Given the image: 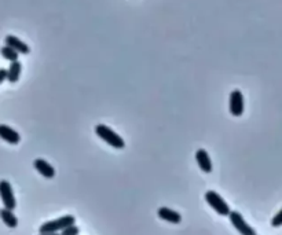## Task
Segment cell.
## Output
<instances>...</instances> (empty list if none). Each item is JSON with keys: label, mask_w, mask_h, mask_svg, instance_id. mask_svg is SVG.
<instances>
[{"label": "cell", "mask_w": 282, "mask_h": 235, "mask_svg": "<svg viewBox=\"0 0 282 235\" xmlns=\"http://www.w3.org/2000/svg\"><path fill=\"white\" fill-rule=\"evenodd\" d=\"M95 134L99 136L100 139L106 142L108 144H110L112 147H115V149H124L125 147V142L124 139L120 136L119 134H116L115 131L109 128L108 125L105 124H98L95 127Z\"/></svg>", "instance_id": "obj_1"}, {"label": "cell", "mask_w": 282, "mask_h": 235, "mask_svg": "<svg viewBox=\"0 0 282 235\" xmlns=\"http://www.w3.org/2000/svg\"><path fill=\"white\" fill-rule=\"evenodd\" d=\"M205 201L220 216H229L230 212H231L229 204L214 190H209V191L205 192Z\"/></svg>", "instance_id": "obj_2"}, {"label": "cell", "mask_w": 282, "mask_h": 235, "mask_svg": "<svg viewBox=\"0 0 282 235\" xmlns=\"http://www.w3.org/2000/svg\"><path fill=\"white\" fill-rule=\"evenodd\" d=\"M76 223V219L72 215H66V216L59 217V219H55V220H50L43 223L40 228H39V232L40 234H44V232H58V231H62L65 227L72 226Z\"/></svg>", "instance_id": "obj_3"}, {"label": "cell", "mask_w": 282, "mask_h": 235, "mask_svg": "<svg viewBox=\"0 0 282 235\" xmlns=\"http://www.w3.org/2000/svg\"><path fill=\"white\" fill-rule=\"evenodd\" d=\"M229 219L230 221H231L233 227H234L235 230L238 231L241 235H256V231L254 230V227L249 226L239 212L231 211L229 215Z\"/></svg>", "instance_id": "obj_4"}, {"label": "cell", "mask_w": 282, "mask_h": 235, "mask_svg": "<svg viewBox=\"0 0 282 235\" xmlns=\"http://www.w3.org/2000/svg\"><path fill=\"white\" fill-rule=\"evenodd\" d=\"M0 198H2L5 208H7L10 211L15 209L17 201H15L14 191H13L10 182H7V180H0Z\"/></svg>", "instance_id": "obj_5"}, {"label": "cell", "mask_w": 282, "mask_h": 235, "mask_svg": "<svg viewBox=\"0 0 282 235\" xmlns=\"http://www.w3.org/2000/svg\"><path fill=\"white\" fill-rule=\"evenodd\" d=\"M230 113L234 115V117H241L244 113L245 102H244V95L239 90H234L230 94V102H229Z\"/></svg>", "instance_id": "obj_6"}, {"label": "cell", "mask_w": 282, "mask_h": 235, "mask_svg": "<svg viewBox=\"0 0 282 235\" xmlns=\"http://www.w3.org/2000/svg\"><path fill=\"white\" fill-rule=\"evenodd\" d=\"M5 44L15 50L18 54H22V55H28L30 53V47L28 44L24 43L22 40H19L14 34H7L5 37Z\"/></svg>", "instance_id": "obj_7"}, {"label": "cell", "mask_w": 282, "mask_h": 235, "mask_svg": "<svg viewBox=\"0 0 282 235\" xmlns=\"http://www.w3.org/2000/svg\"><path fill=\"white\" fill-rule=\"evenodd\" d=\"M0 139H3L9 144H18L21 136L15 130L6 124H0Z\"/></svg>", "instance_id": "obj_8"}, {"label": "cell", "mask_w": 282, "mask_h": 235, "mask_svg": "<svg viewBox=\"0 0 282 235\" xmlns=\"http://www.w3.org/2000/svg\"><path fill=\"white\" fill-rule=\"evenodd\" d=\"M33 167L34 169L46 179H53L54 176H55V169H54L53 165L50 163H47L46 160L36 159L33 163Z\"/></svg>", "instance_id": "obj_9"}, {"label": "cell", "mask_w": 282, "mask_h": 235, "mask_svg": "<svg viewBox=\"0 0 282 235\" xmlns=\"http://www.w3.org/2000/svg\"><path fill=\"white\" fill-rule=\"evenodd\" d=\"M157 215L161 220H165L168 223H173V224H179L182 221V215L178 213L177 211H173V209H169V208H158Z\"/></svg>", "instance_id": "obj_10"}, {"label": "cell", "mask_w": 282, "mask_h": 235, "mask_svg": "<svg viewBox=\"0 0 282 235\" xmlns=\"http://www.w3.org/2000/svg\"><path fill=\"white\" fill-rule=\"evenodd\" d=\"M196 161L202 172H205V173L212 172V161H210L209 154H208L206 150H204V149L197 150Z\"/></svg>", "instance_id": "obj_11"}, {"label": "cell", "mask_w": 282, "mask_h": 235, "mask_svg": "<svg viewBox=\"0 0 282 235\" xmlns=\"http://www.w3.org/2000/svg\"><path fill=\"white\" fill-rule=\"evenodd\" d=\"M21 72H22V65L19 61H14V62L10 63L9 69H7V82L11 83V84L18 82Z\"/></svg>", "instance_id": "obj_12"}, {"label": "cell", "mask_w": 282, "mask_h": 235, "mask_svg": "<svg viewBox=\"0 0 282 235\" xmlns=\"http://www.w3.org/2000/svg\"><path fill=\"white\" fill-rule=\"evenodd\" d=\"M0 219L3 220V223L9 228H15V227L18 226V219H17V216L13 213V211H10L7 208L0 209Z\"/></svg>", "instance_id": "obj_13"}, {"label": "cell", "mask_w": 282, "mask_h": 235, "mask_svg": "<svg viewBox=\"0 0 282 235\" xmlns=\"http://www.w3.org/2000/svg\"><path fill=\"white\" fill-rule=\"evenodd\" d=\"M0 55L5 58L6 61H10V62H14V61H18L19 58V54L15 51V50H13L11 47H9V46H3V47L0 48Z\"/></svg>", "instance_id": "obj_14"}, {"label": "cell", "mask_w": 282, "mask_h": 235, "mask_svg": "<svg viewBox=\"0 0 282 235\" xmlns=\"http://www.w3.org/2000/svg\"><path fill=\"white\" fill-rule=\"evenodd\" d=\"M79 234H80V228H79L76 224L65 227V228L61 231V235H79Z\"/></svg>", "instance_id": "obj_15"}, {"label": "cell", "mask_w": 282, "mask_h": 235, "mask_svg": "<svg viewBox=\"0 0 282 235\" xmlns=\"http://www.w3.org/2000/svg\"><path fill=\"white\" fill-rule=\"evenodd\" d=\"M271 226L275 227V228L282 226V209L273 217V220H271Z\"/></svg>", "instance_id": "obj_16"}, {"label": "cell", "mask_w": 282, "mask_h": 235, "mask_svg": "<svg viewBox=\"0 0 282 235\" xmlns=\"http://www.w3.org/2000/svg\"><path fill=\"white\" fill-rule=\"evenodd\" d=\"M7 80V69L0 67V84H3V82Z\"/></svg>", "instance_id": "obj_17"}, {"label": "cell", "mask_w": 282, "mask_h": 235, "mask_svg": "<svg viewBox=\"0 0 282 235\" xmlns=\"http://www.w3.org/2000/svg\"><path fill=\"white\" fill-rule=\"evenodd\" d=\"M39 235H61V234H58V232H44V234H39Z\"/></svg>", "instance_id": "obj_18"}]
</instances>
